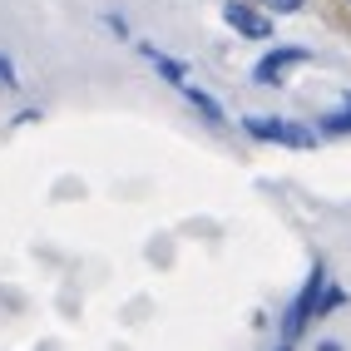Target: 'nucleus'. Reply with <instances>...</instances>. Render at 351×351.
Segmentation results:
<instances>
[{
  "label": "nucleus",
  "instance_id": "nucleus-1",
  "mask_svg": "<svg viewBox=\"0 0 351 351\" xmlns=\"http://www.w3.org/2000/svg\"><path fill=\"white\" fill-rule=\"evenodd\" d=\"M322 287H326V267L317 263V267L307 272V282H302V292L292 297L287 317H282V341H297L302 332H307V322L317 317V297H322Z\"/></svg>",
  "mask_w": 351,
  "mask_h": 351
},
{
  "label": "nucleus",
  "instance_id": "nucleus-2",
  "mask_svg": "<svg viewBox=\"0 0 351 351\" xmlns=\"http://www.w3.org/2000/svg\"><path fill=\"white\" fill-rule=\"evenodd\" d=\"M243 129H247L252 138H267V144H287V149H312V144H317V129L292 124V119H257V114H247Z\"/></svg>",
  "mask_w": 351,
  "mask_h": 351
},
{
  "label": "nucleus",
  "instance_id": "nucleus-3",
  "mask_svg": "<svg viewBox=\"0 0 351 351\" xmlns=\"http://www.w3.org/2000/svg\"><path fill=\"white\" fill-rule=\"evenodd\" d=\"M223 20H228L238 35H247V40H272V20H267L263 10H252L247 0H228V5H223Z\"/></svg>",
  "mask_w": 351,
  "mask_h": 351
},
{
  "label": "nucleus",
  "instance_id": "nucleus-4",
  "mask_svg": "<svg viewBox=\"0 0 351 351\" xmlns=\"http://www.w3.org/2000/svg\"><path fill=\"white\" fill-rule=\"evenodd\" d=\"M292 64H307V50L287 45V50H272V55H263V60H257V69H252V80H257V84H282V75H287Z\"/></svg>",
  "mask_w": 351,
  "mask_h": 351
},
{
  "label": "nucleus",
  "instance_id": "nucleus-5",
  "mask_svg": "<svg viewBox=\"0 0 351 351\" xmlns=\"http://www.w3.org/2000/svg\"><path fill=\"white\" fill-rule=\"evenodd\" d=\"M138 55H144V60H149V64H154V69H158V75L169 80V84H178V89L189 84V64H183V60H173V55H163L158 45H149V40H138Z\"/></svg>",
  "mask_w": 351,
  "mask_h": 351
},
{
  "label": "nucleus",
  "instance_id": "nucleus-6",
  "mask_svg": "<svg viewBox=\"0 0 351 351\" xmlns=\"http://www.w3.org/2000/svg\"><path fill=\"white\" fill-rule=\"evenodd\" d=\"M183 95H189V104L203 114L208 124H223V119H228V114H223V104H218L213 95H208V89H198V84H183Z\"/></svg>",
  "mask_w": 351,
  "mask_h": 351
},
{
  "label": "nucleus",
  "instance_id": "nucleus-7",
  "mask_svg": "<svg viewBox=\"0 0 351 351\" xmlns=\"http://www.w3.org/2000/svg\"><path fill=\"white\" fill-rule=\"evenodd\" d=\"M322 129H326V134H351V99H346V109H341V114H326Z\"/></svg>",
  "mask_w": 351,
  "mask_h": 351
},
{
  "label": "nucleus",
  "instance_id": "nucleus-8",
  "mask_svg": "<svg viewBox=\"0 0 351 351\" xmlns=\"http://www.w3.org/2000/svg\"><path fill=\"white\" fill-rule=\"evenodd\" d=\"M0 89H20V75H15V64L0 55Z\"/></svg>",
  "mask_w": 351,
  "mask_h": 351
},
{
  "label": "nucleus",
  "instance_id": "nucleus-9",
  "mask_svg": "<svg viewBox=\"0 0 351 351\" xmlns=\"http://www.w3.org/2000/svg\"><path fill=\"white\" fill-rule=\"evenodd\" d=\"M267 5H272V10H297L302 0H267Z\"/></svg>",
  "mask_w": 351,
  "mask_h": 351
},
{
  "label": "nucleus",
  "instance_id": "nucleus-10",
  "mask_svg": "<svg viewBox=\"0 0 351 351\" xmlns=\"http://www.w3.org/2000/svg\"><path fill=\"white\" fill-rule=\"evenodd\" d=\"M317 351H341V346H337V341H322V346H317Z\"/></svg>",
  "mask_w": 351,
  "mask_h": 351
},
{
  "label": "nucleus",
  "instance_id": "nucleus-11",
  "mask_svg": "<svg viewBox=\"0 0 351 351\" xmlns=\"http://www.w3.org/2000/svg\"><path fill=\"white\" fill-rule=\"evenodd\" d=\"M277 351H292V341H282V346H277Z\"/></svg>",
  "mask_w": 351,
  "mask_h": 351
}]
</instances>
